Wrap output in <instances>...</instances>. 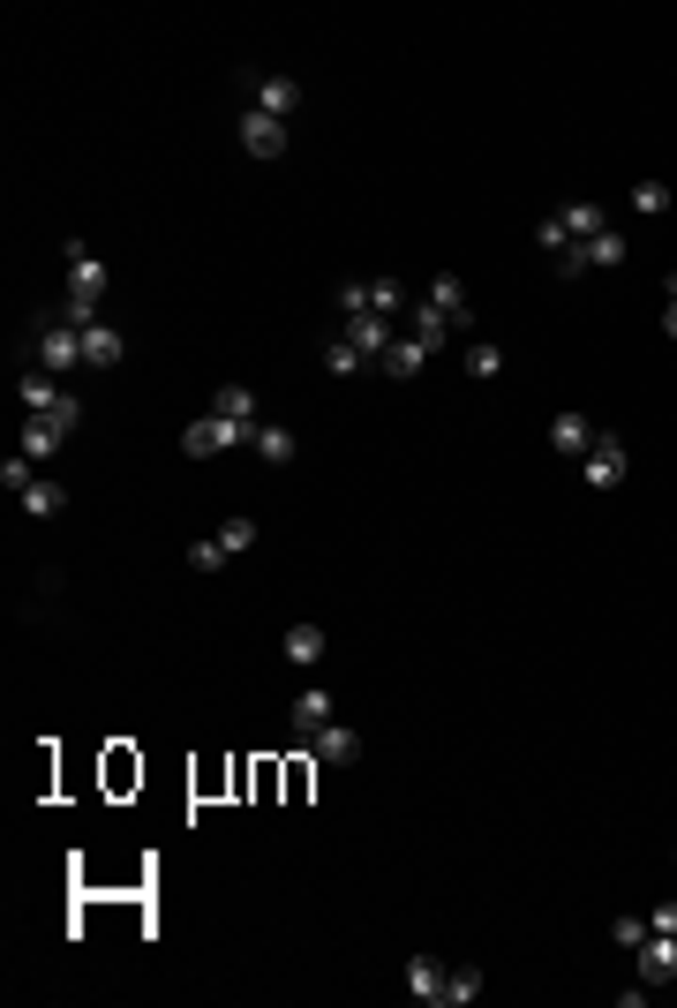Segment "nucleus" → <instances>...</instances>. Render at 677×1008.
I'll use <instances>...</instances> for the list:
<instances>
[{
    "mask_svg": "<svg viewBox=\"0 0 677 1008\" xmlns=\"http://www.w3.org/2000/svg\"><path fill=\"white\" fill-rule=\"evenodd\" d=\"M324 647H332L324 625H294L287 632V663H324Z\"/></svg>",
    "mask_w": 677,
    "mask_h": 1008,
    "instance_id": "obj_22",
    "label": "nucleus"
},
{
    "mask_svg": "<svg viewBox=\"0 0 677 1008\" xmlns=\"http://www.w3.org/2000/svg\"><path fill=\"white\" fill-rule=\"evenodd\" d=\"M23 512H31V519H53V512H61V504H68V482H61V474H39V482H31V490H23Z\"/></svg>",
    "mask_w": 677,
    "mask_h": 1008,
    "instance_id": "obj_18",
    "label": "nucleus"
},
{
    "mask_svg": "<svg viewBox=\"0 0 677 1008\" xmlns=\"http://www.w3.org/2000/svg\"><path fill=\"white\" fill-rule=\"evenodd\" d=\"M0 482H8V497H23V490L39 482V460H31V452H15V460L0 467Z\"/></svg>",
    "mask_w": 677,
    "mask_h": 1008,
    "instance_id": "obj_30",
    "label": "nucleus"
},
{
    "mask_svg": "<svg viewBox=\"0 0 677 1008\" xmlns=\"http://www.w3.org/2000/svg\"><path fill=\"white\" fill-rule=\"evenodd\" d=\"M234 444H249V429L226 421V415H196L181 429V452H189V460H218V452H234Z\"/></svg>",
    "mask_w": 677,
    "mask_h": 1008,
    "instance_id": "obj_2",
    "label": "nucleus"
},
{
    "mask_svg": "<svg viewBox=\"0 0 677 1008\" xmlns=\"http://www.w3.org/2000/svg\"><path fill=\"white\" fill-rule=\"evenodd\" d=\"M324 722H332V700H324V693H301V700H294V730H301V738H316Z\"/></svg>",
    "mask_w": 677,
    "mask_h": 1008,
    "instance_id": "obj_24",
    "label": "nucleus"
},
{
    "mask_svg": "<svg viewBox=\"0 0 677 1008\" xmlns=\"http://www.w3.org/2000/svg\"><path fill=\"white\" fill-rule=\"evenodd\" d=\"M76 362H84V332H76L68 317H61V324H45V332H39V369H53V377H61V369H76Z\"/></svg>",
    "mask_w": 677,
    "mask_h": 1008,
    "instance_id": "obj_3",
    "label": "nucleus"
},
{
    "mask_svg": "<svg viewBox=\"0 0 677 1008\" xmlns=\"http://www.w3.org/2000/svg\"><path fill=\"white\" fill-rule=\"evenodd\" d=\"M338 339H354L369 362H384V346L399 339V317H338Z\"/></svg>",
    "mask_w": 677,
    "mask_h": 1008,
    "instance_id": "obj_5",
    "label": "nucleus"
},
{
    "mask_svg": "<svg viewBox=\"0 0 677 1008\" xmlns=\"http://www.w3.org/2000/svg\"><path fill=\"white\" fill-rule=\"evenodd\" d=\"M647 933H677V896H670V903H655V911H647Z\"/></svg>",
    "mask_w": 677,
    "mask_h": 1008,
    "instance_id": "obj_34",
    "label": "nucleus"
},
{
    "mask_svg": "<svg viewBox=\"0 0 677 1008\" xmlns=\"http://www.w3.org/2000/svg\"><path fill=\"white\" fill-rule=\"evenodd\" d=\"M429 309H437V317H452V324H474V309H466V287L460 279H452V271H437V279H429Z\"/></svg>",
    "mask_w": 677,
    "mask_h": 1008,
    "instance_id": "obj_16",
    "label": "nucleus"
},
{
    "mask_svg": "<svg viewBox=\"0 0 677 1008\" xmlns=\"http://www.w3.org/2000/svg\"><path fill=\"white\" fill-rule=\"evenodd\" d=\"M580 249H588V271H594V264H625V234H617V226H602V234H594V242H580Z\"/></svg>",
    "mask_w": 677,
    "mask_h": 1008,
    "instance_id": "obj_26",
    "label": "nucleus"
},
{
    "mask_svg": "<svg viewBox=\"0 0 677 1008\" xmlns=\"http://www.w3.org/2000/svg\"><path fill=\"white\" fill-rule=\"evenodd\" d=\"M218 543L234 549V557H241V549H256V519H226V527H218Z\"/></svg>",
    "mask_w": 677,
    "mask_h": 1008,
    "instance_id": "obj_31",
    "label": "nucleus"
},
{
    "mask_svg": "<svg viewBox=\"0 0 677 1008\" xmlns=\"http://www.w3.org/2000/svg\"><path fill=\"white\" fill-rule=\"evenodd\" d=\"M407 332L422 339L429 354H444V346H452V332H460V324H452V317H437V309H429V301H415V309H407Z\"/></svg>",
    "mask_w": 677,
    "mask_h": 1008,
    "instance_id": "obj_15",
    "label": "nucleus"
},
{
    "mask_svg": "<svg viewBox=\"0 0 677 1008\" xmlns=\"http://www.w3.org/2000/svg\"><path fill=\"white\" fill-rule=\"evenodd\" d=\"M497 369H505V346H497V339H474V346H466V377H497Z\"/></svg>",
    "mask_w": 677,
    "mask_h": 1008,
    "instance_id": "obj_25",
    "label": "nucleus"
},
{
    "mask_svg": "<svg viewBox=\"0 0 677 1008\" xmlns=\"http://www.w3.org/2000/svg\"><path fill=\"white\" fill-rule=\"evenodd\" d=\"M98 294H106V264H98L84 242H68V324H76V332L98 324Z\"/></svg>",
    "mask_w": 677,
    "mask_h": 1008,
    "instance_id": "obj_1",
    "label": "nucleus"
},
{
    "mask_svg": "<svg viewBox=\"0 0 677 1008\" xmlns=\"http://www.w3.org/2000/svg\"><path fill=\"white\" fill-rule=\"evenodd\" d=\"M309 753L324 760V768H354V760H362V730H346V722H324V730L309 738Z\"/></svg>",
    "mask_w": 677,
    "mask_h": 1008,
    "instance_id": "obj_6",
    "label": "nucleus"
},
{
    "mask_svg": "<svg viewBox=\"0 0 677 1008\" xmlns=\"http://www.w3.org/2000/svg\"><path fill=\"white\" fill-rule=\"evenodd\" d=\"M212 415H226V421H241V429H256V392H249V384H218Z\"/></svg>",
    "mask_w": 677,
    "mask_h": 1008,
    "instance_id": "obj_20",
    "label": "nucleus"
},
{
    "mask_svg": "<svg viewBox=\"0 0 677 1008\" xmlns=\"http://www.w3.org/2000/svg\"><path fill=\"white\" fill-rule=\"evenodd\" d=\"M377 369H384V377H422V369H429V346H422L415 332H399L391 346H384V362H377Z\"/></svg>",
    "mask_w": 677,
    "mask_h": 1008,
    "instance_id": "obj_12",
    "label": "nucleus"
},
{
    "mask_svg": "<svg viewBox=\"0 0 677 1008\" xmlns=\"http://www.w3.org/2000/svg\"><path fill=\"white\" fill-rule=\"evenodd\" d=\"M84 362L90 369H114L121 362V332L114 324H84Z\"/></svg>",
    "mask_w": 677,
    "mask_h": 1008,
    "instance_id": "obj_19",
    "label": "nucleus"
},
{
    "mask_svg": "<svg viewBox=\"0 0 677 1008\" xmlns=\"http://www.w3.org/2000/svg\"><path fill=\"white\" fill-rule=\"evenodd\" d=\"M15 399H23V415H53V407H61L68 392L53 384V369H31V377L15 384Z\"/></svg>",
    "mask_w": 677,
    "mask_h": 1008,
    "instance_id": "obj_17",
    "label": "nucleus"
},
{
    "mask_svg": "<svg viewBox=\"0 0 677 1008\" xmlns=\"http://www.w3.org/2000/svg\"><path fill=\"white\" fill-rule=\"evenodd\" d=\"M226 557H234V549L218 543V535H196V543H189V565H196V572H218Z\"/></svg>",
    "mask_w": 677,
    "mask_h": 1008,
    "instance_id": "obj_29",
    "label": "nucleus"
},
{
    "mask_svg": "<svg viewBox=\"0 0 677 1008\" xmlns=\"http://www.w3.org/2000/svg\"><path fill=\"white\" fill-rule=\"evenodd\" d=\"M249 452H256L264 467H287L301 444H294V429H287V421H256V429H249Z\"/></svg>",
    "mask_w": 677,
    "mask_h": 1008,
    "instance_id": "obj_10",
    "label": "nucleus"
},
{
    "mask_svg": "<svg viewBox=\"0 0 677 1008\" xmlns=\"http://www.w3.org/2000/svg\"><path fill=\"white\" fill-rule=\"evenodd\" d=\"M633 211H640V218H663V211H670V181H640Z\"/></svg>",
    "mask_w": 677,
    "mask_h": 1008,
    "instance_id": "obj_27",
    "label": "nucleus"
},
{
    "mask_svg": "<svg viewBox=\"0 0 677 1008\" xmlns=\"http://www.w3.org/2000/svg\"><path fill=\"white\" fill-rule=\"evenodd\" d=\"M594 437H602V429H594L588 415H572V407H565V415L550 421V444L565 452V460H588V444H594Z\"/></svg>",
    "mask_w": 677,
    "mask_h": 1008,
    "instance_id": "obj_11",
    "label": "nucleus"
},
{
    "mask_svg": "<svg viewBox=\"0 0 677 1008\" xmlns=\"http://www.w3.org/2000/svg\"><path fill=\"white\" fill-rule=\"evenodd\" d=\"M580 271H588V249H580V242H572V249H557V279H580Z\"/></svg>",
    "mask_w": 677,
    "mask_h": 1008,
    "instance_id": "obj_32",
    "label": "nucleus"
},
{
    "mask_svg": "<svg viewBox=\"0 0 677 1008\" xmlns=\"http://www.w3.org/2000/svg\"><path fill=\"white\" fill-rule=\"evenodd\" d=\"M466 1001H482V971H452L444 978V1008H466Z\"/></svg>",
    "mask_w": 677,
    "mask_h": 1008,
    "instance_id": "obj_28",
    "label": "nucleus"
},
{
    "mask_svg": "<svg viewBox=\"0 0 677 1008\" xmlns=\"http://www.w3.org/2000/svg\"><path fill=\"white\" fill-rule=\"evenodd\" d=\"M625 467H633V452H625L617 437H594V444H588V490H617Z\"/></svg>",
    "mask_w": 677,
    "mask_h": 1008,
    "instance_id": "obj_4",
    "label": "nucleus"
},
{
    "mask_svg": "<svg viewBox=\"0 0 677 1008\" xmlns=\"http://www.w3.org/2000/svg\"><path fill=\"white\" fill-rule=\"evenodd\" d=\"M610 933H617V948H640V941H647V919H617Z\"/></svg>",
    "mask_w": 677,
    "mask_h": 1008,
    "instance_id": "obj_33",
    "label": "nucleus"
},
{
    "mask_svg": "<svg viewBox=\"0 0 677 1008\" xmlns=\"http://www.w3.org/2000/svg\"><path fill=\"white\" fill-rule=\"evenodd\" d=\"M241 151H249V159H279V151H287V121H271V114H241Z\"/></svg>",
    "mask_w": 677,
    "mask_h": 1008,
    "instance_id": "obj_7",
    "label": "nucleus"
},
{
    "mask_svg": "<svg viewBox=\"0 0 677 1008\" xmlns=\"http://www.w3.org/2000/svg\"><path fill=\"white\" fill-rule=\"evenodd\" d=\"M249 90H256L249 106H256V114H271V121H287V114L301 106V84H294V76H256Z\"/></svg>",
    "mask_w": 677,
    "mask_h": 1008,
    "instance_id": "obj_9",
    "label": "nucleus"
},
{
    "mask_svg": "<svg viewBox=\"0 0 677 1008\" xmlns=\"http://www.w3.org/2000/svg\"><path fill=\"white\" fill-rule=\"evenodd\" d=\"M61 437H68V429H61V421H45V415H23V437H15V452H31V460H53V452H61Z\"/></svg>",
    "mask_w": 677,
    "mask_h": 1008,
    "instance_id": "obj_14",
    "label": "nucleus"
},
{
    "mask_svg": "<svg viewBox=\"0 0 677 1008\" xmlns=\"http://www.w3.org/2000/svg\"><path fill=\"white\" fill-rule=\"evenodd\" d=\"M633 964H640V978H647V986L677 978V933H647V941L633 948Z\"/></svg>",
    "mask_w": 677,
    "mask_h": 1008,
    "instance_id": "obj_8",
    "label": "nucleus"
},
{
    "mask_svg": "<svg viewBox=\"0 0 677 1008\" xmlns=\"http://www.w3.org/2000/svg\"><path fill=\"white\" fill-rule=\"evenodd\" d=\"M444 978L452 971H437V956H407V994L422 1008H444Z\"/></svg>",
    "mask_w": 677,
    "mask_h": 1008,
    "instance_id": "obj_13",
    "label": "nucleus"
},
{
    "mask_svg": "<svg viewBox=\"0 0 677 1008\" xmlns=\"http://www.w3.org/2000/svg\"><path fill=\"white\" fill-rule=\"evenodd\" d=\"M670 301H677V271H670Z\"/></svg>",
    "mask_w": 677,
    "mask_h": 1008,
    "instance_id": "obj_36",
    "label": "nucleus"
},
{
    "mask_svg": "<svg viewBox=\"0 0 677 1008\" xmlns=\"http://www.w3.org/2000/svg\"><path fill=\"white\" fill-rule=\"evenodd\" d=\"M324 369H332V377H354V369H369V354H362V346H354V339H324Z\"/></svg>",
    "mask_w": 677,
    "mask_h": 1008,
    "instance_id": "obj_21",
    "label": "nucleus"
},
{
    "mask_svg": "<svg viewBox=\"0 0 677 1008\" xmlns=\"http://www.w3.org/2000/svg\"><path fill=\"white\" fill-rule=\"evenodd\" d=\"M557 218H565V234H572V242H594V234L610 226V218H602V204H565Z\"/></svg>",
    "mask_w": 677,
    "mask_h": 1008,
    "instance_id": "obj_23",
    "label": "nucleus"
},
{
    "mask_svg": "<svg viewBox=\"0 0 677 1008\" xmlns=\"http://www.w3.org/2000/svg\"><path fill=\"white\" fill-rule=\"evenodd\" d=\"M663 332H670V339H677V301H670V309H663Z\"/></svg>",
    "mask_w": 677,
    "mask_h": 1008,
    "instance_id": "obj_35",
    "label": "nucleus"
}]
</instances>
